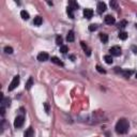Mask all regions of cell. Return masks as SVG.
Listing matches in <instances>:
<instances>
[{
  "instance_id": "6da1fadb",
  "label": "cell",
  "mask_w": 137,
  "mask_h": 137,
  "mask_svg": "<svg viewBox=\"0 0 137 137\" xmlns=\"http://www.w3.org/2000/svg\"><path fill=\"white\" fill-rule=\"evenodd\" d=\"M128 128H130V124H128V120L120 119L116 124V132L118 134H125V133H128Z\"/></svg>"
},
{
  "instance_id": "7a4b0ae2",
  "label": "cell",
  "mask_w": 137,
  "mask_h": 137,
  "mask_svg": "<svg viewBox=\"0 0 137 137\" xmlns=\"http://www.w3.org/2000/svg\"><path fill=\"white\" fill-rule=\"evenodd\" d=\"M18 84H19V76H18V75H16V76H14V78H13L12 82H11V84L9 86V88H8V90H9V91H13L18 86Z\"/></svg>"
},
{
  "instance_id": "3957f363",
  "label": "cell",
  "mask_w": 137,
  "mask_h": 137,
  "mask_svg": "<svg viewBox=\"0 0 137 137\" xmlns=\"http://www.w3.org/2000/svg\"><path fill=\"white\" fill-rule=\"evenodd\" d=\"M24 122H25V119H24V117H23V116H18V117H16V118H15V120H14V127H15L16 128L23 127Z\"/></svg>"
},
{
  "instance_id": "277c9868",
  "label": "cell",
  "mask_w": 137,
  "mask_h": 137,
  "mask_svg": "<svg viewBox=\"0 0 137 137\" xmlns=\"http://www.w3.org/2000/svg\"><path fill=\"white\" fill-rule=\"evenodd\" d=\"M109 52H110L111 56H116V57H118V56L121 55V48H120L119 46H112L110 49H109Z\"/></svg>"
},
{
  "instance_id": "5b68a950",
  "label": "cell",
  "mask_w": 137,
  "mask_h": 137,
  "mask_svg": "<svg viewBox=\"0 0 137 137\" xmlns=\"http://www.w3.org/2000/svg\"><path fill=\"white\" fill-rule=\"evenodd\" d=\"M48 58H49V56H48L47 53H41V54H39V55H37V60L41 61V62L48 60Z\"/></svg>"
},
{
  "instance_id": "8992f818",
  "label": "cell",
  "mask_w": 137,
  "mask_h": 137,
  "mask_svg": "<svg viewBox=\"0 0 137 137\" xmlns=\"http://www.w3.org/2000/svg\"><path fill=\"white\" fill-rule=\"evenodd\" d=\"M106 11V4L104 3V2H99L98 3V12L102 14L103 12H105Z\"/></svg>"
},
{
  "instance_id": "52a82bcc",
  "label": "cell",
  "mask_w": 137,
  "mask_h": 137,
  "mask_svg": "<svg viewBox=\"0 0 137 137\" xmlns=\"http://www.w3.org/2000/svg\"><path fill=\"white\" fill-rule=\"evenodd\" d=\"M115 21H116V19H115L114 16H111V15H106L105 16V23L107 24V25H112V24H115Z\"/></svg>"
},
{
  "instance_id": "ba28073f",
  "label": "cell",
  "mask_w": 137,
  "mask_h": 137,
  "mask_svg": "<svg viewBox=\"0 0 137 137\" xmlns=\"http://www.w3.org/2000/svg\"><path fill=\"white\" fill-rule=\"evenodd\" d=\"M84 16L86 18H88V19H90V18L93 16V11L91 9H85L84 10Z\"/></svg>"
},
{
  "instance_id": "9c48e42d",
  "label": "cell",
  "mask_w": 137,
  "mask_h": 137,
  "mask_svg": "<svg viewBox=\"0 0 137 137\" xmlns=\"http://www.w3.org/2000/svg\"><path fill=\"white\" fill-rule=\"evenodd\" d=\"M80 45H82V49L85 50V54H86V55H87V56H90V55H91V49L87 46V44H86L85 42H80Z\"/></svg>"
},
{
  "instance_id": "30bf717a",
  "label": "cell",
  "mask_w": 137,
  "mask_h": 137,
  "mask_svg": "<svg viewBox=\"0 0 137 137\" xmlns=\"http://www.w3.org/2000/svg\"><path fill=\"white\" fill-rule=\"evenodd\" d=\"M42 23H43V19H42L41 16H37V17H34V19H33V24H34L36 26H40V25H42Z\"/></svg>"
},
{
  "instance_id": "8fae6325",
  "label": "cell",
  "mask_w": 137,
  "mask_h": 137,
  "mask_svg": "<svg viewBox=\"0 0 137 137\" xmlns=\"http://www.w3.org/2000/svg\"><path fill=\"white\" fill-rule=\"evenodd\" d=\"M32 86H33V78H32V77H29V79L27 80V82H26V89L30 90V88Z\"/></svg>"
},
{
  "instance_id": "7c38bea8",
  "label": "cell",
  "mask_w": 137,
  "mask_h": 137,
  "mask_svg": "<svg viewBox=\"0 0 137 137\" xmlns=\"http://www.w3.org/2000/svg\"><path fill=\"white\" fill-rule=\"evenodd\" d=\"M50 60H52V62L55 63V64H58V65H61V66L63 65V62H62V61H61L59 58H57V57H52V59H50Z\"/></svg>"
},
{
  "instance_id": "4fadbf2b",
  "label": "cell",
  "mask_w": 137,
  "mask_h": 137,
  "mask_svg": "<svg viewBox=\"0 0 137 137\" xmlns=\"http://www.w3.org/2000/svg\"><path fill=\"white\" fill-rule=\"evenodd\" d=\"M66 40H68V42H73L75 40V36H74V32L73 31H69L68 37H66Z\"/></svg>"
},
{
  "instance_id": "5bb4252c",
  "label": "cell",
  "mask_w": 137,
  "mask_h": 137,
  "mask_svg": "<svg viewBox=\"0 0 137 137\" xmlns=\"http://www.w3.org/2000/svg\"><path fill=\"white\" fill-rule=\"evenodd\" d=\"M100 39L104 44H106V43L108 42V36H107L106 33H100Z\"/></svg>"
},
{
  "instance_id": "9a60e30c",
  "label": "cell",
  "mask_w": 137,
  "mask_h": 137,
  "mask_svg": "<svg viewBox=\"0 0 137 137\" xmlns=\"http://www.w3.org/2000/svg\"><path fill=\"white\" fill-rule=\"evenodd\" d=\"M69 7L71 8L72 10H77L78 9V3L76 1H70L69 2Z\"/></svg>"
},
{
  "instance_id": "2e32d148",
  "label": "cell",
  "mask_w": 137,
  "mask_h": 137,
  "mask_svg": "<svg viewBox=\"0 0 137 137\" xmlns=\"http://www.w3.org/2000/svg\"><path fill=\"white\" fill-rule=\"evenodd\" d=\"M24 137H33V130H32V128H29L28 130L26 131Z\"/></svg>"
},
{
  "instance_id": "e0dca14e",
  "label": "cell",
  "mask_w": 137,
  "mask_h": 137,
  "mask_svg": "<svg viewBox=\"0 0 137 137\" xmlns=\"http://www.w3.org/2000/svg\"><path fill=\"white\" fill-rule=\"evenodd\" d=\"M10 103H11V100L10 99H2L1 100V106H10Z\"/></svg>"
},
{
  "instance_id": "ac0fdd59",
  "label": "cell",
  "mask_w": 137,
  "mask_h": 137,
  "mask_svg": "<svg viewBox=\"0 0 137 137\" xmlns=\"http://www.w3.org/2000/svg\"><path fill=\"white\" fill-rule=\"evenodd\" d=\"M20 16H21V18H23V19H25V20L29 19V13L26 12L25 10H23V11L20 12Z\"/></svg>"
},
{
  "instance_id": "d6986e66",
  "label": "cell",
  "mask_w": 137,
  "mask_h": 137,
  "mask_svg": "<svg viewBox=\"0 0 137 137\" xmlns=\"http://www.w3.org/2000/svg\"><path fill=\"white\" fill-rule=\"evenodd\" d=\"M104 60H105V62L107 64H111L112 63V57L110 55H106L105 57H104Z\"/></svg>"
},
{
  "instance_id": "ffe728a7",
  "label": "cell",
  "mask_w": 137,
  "mask_h": 137,
  "mask_svg": "<svg viewBox=\"0 0 137 137\" xmlns=\"http://www.w3.org/2000/svg\"><path fill=\"white\" fill-rule=\"evenodd\" d=\"M127 37H128V33L127 32H120L119 33V39L120 40H127Z\"/></svg>"
},
{
  "instance_id": "44dd1931",
  "label": "cell",
  "mask_w": 137,
  "mask_h": 137,
  "mask_svg": "<svg viewBox=\"0 0 137 137\" xmlns=\"http://www.w3.org/2000/svg\"><path fill=\"white\" fill-rule=\"evenodd\" d=\"M62 37H60V36H58L57 37H56V44L57 45H61L62 46Z\"/></svg>"
},
{
  "instance_id": "7402d4cb",
  "label": "cell",
  "mask_w": 137,
  "mask_h": 137,
  "mask_svg": "<svg viewBox=\"0 0 137 137\" xmlns=\"http://www.w3.org/2000/svg\"><path fill=\"white\" fill-rule=\"evenodd\" d=\"M60 52L62 53V54H66L69 52V48H68V46L66 45H62V46L60 47Z\"/></svg>"
},
{
  "instance_id": "603a6c76",
  "label": "cell",
  "mask_w": 137,
  "mask_h": 137,
  "mask_svg": "<svg viewBox=\"0 0 137 137\" xmlns=\"http://www.w3.org/2000/svg\"><path fill=\"white\" fill-rule=\"evenodd\" d=\"M73 11L74 10H72L70 7H68V9H66V12H68V15L70 16L71 18H74V14H73Z\"/></svg>"
},
{
  "instance_id": "cb8c5ba5",
  "label": "cell",
  "mask_w": 137,
  "mask_h": 137,
  "mask_svg": "<svg viewBox=\"0 0 137 137\" xmlns=\"http://www.w3.org/2000/svg\"><path fill=\"white\" fill-rule=\"evenodd\" d=\"M4 53L5 54H12L13 53V48L11 46H5L4 47Z\"/></svg>"
},
{
  "instance_id": "d4e9b609",
  "label": "cell",
  "mask_w": 137,
  "mask_h": 137,
  "mask_svg": "<svg viewBox=\"0 0 137 137\" xmlns=\"http://www.w3.org/2000/svg\"><path fill=\"white\" fill-rule=\"evenodd\" d=\"M96 71L100 72V73H102V74H105V73H106V71H105V70H104L103 68H102L101 65H96Z\"/></svg>"
},
{
  "instance_id": "484cf974",
  "label": "cell",
  "mask_w": 137,
  "mask_h": 137,
  "mask_svg": "<svg viewBox=\"0 0 137 137\" xmlns=\"http://www.w3.org/2000/svg\"><path fill=\"white\" fill-rule=\"evenodd\" d=\"M127 20H122V21H120L119 24H118V27H119V28H124L125 26H127Z\"/></svg>"
},
{
  "instance_id": "4316f807",
  "label": "cell",
  "mask_w": 137,
  "mask_h": 137,
  "mask_svg": "<svg viewBox=\"0 0 137 137\" xmlns=\"http://www.w3.org/2000/svg\"><path fill=\"white\" fill-rule=\"evenodd\" d=\"M96 28H98V27H96V25H94V24H91V25L89 26V30L90 31H95Z\"/></svg>"
},
{
  "instance_id": "83f0119b",
  "label": "cell",
  "mask_w": 137,
  "mask_h": 137,
  "mask_svg": "<svg viewBox=\"0 0 137 137\" xmlns=\"http://www.w3.org/2000/svg\"><path fill=\"white\" fill-rule=\"evenodd\" d=\"M132 73H133L132 71H123V74H124V76H125V77H128Z\"/></svg>"
},
{
  "instance_id": "f1b7e54d",
  "label": "cell",
  "mask_w": 137,
  "mask_h": 137,
  "mask_svg": "<svg viewBox=\"0 0 137 137\" xmlns=\"http://www.w3.org/2000/svg\"><path fill=\"white\" fill-rule=\"evenodd\" d=\"M110 7L115 8V9H117V2L116 1H110Z\"/></svg>"
},
{
  "instance_id": "f546056e",
  "label": "cell",
  "mask_w": 137,
  "mask_h": 137,
  "mask_svg": "<svg viewBox=\"0 0 137 137\" xmlns=\"http://www.w3.org/2000/svg\"><path fill=\"white\" fill-rule=\"evenodd\" d=\"M44 106H45V109H46V112L49 111V106H48V104H47V103H45V104H44Z\"/></svg>"
},
{
  "instance_id": "4dcf8cb0",
  "label": "cell",
  "mask_w": 137,
  "mask_h": 137,
  "mask_svg": "<svg viewBox=\"0 0 137 137\" xmlns=\"http://www.w3.org/2000/svg\"><path fill=\"white\" fill-rule=\"evenodd\" d=\"M0 112H1L2 116L4 115V107H3V106H1V108H0Z\"/></svg>"
},
{
  "instance_id": "1f68e13d",
  "label": "cell",
  "mask_w": 137,
  "mask_h": 137,
  "mask_svg": "<svg viewBox=\"0 0 137 137\" xmlns=\"http://www.w3.org/2000/svg\"><path fill=\"white\" fill-rule=\"evenodd\" d=\"M136 78H137V73H136Z\"/></svg>"
},
{
  "instance_id": "d6a6232c",
  "label": "cell",
  "mask_w": 137,
  "mask_h": 137,
  "mask_svg": "<svg viewBox=\"0 0 137 137\" xmlns=\"http://www.w3.org/2000/svg\"><path fill=\"white\" fill-rule=\"evenodd\" d=\"M136 28H137V24H136Z\"/></svg>"
}]
</instances>
